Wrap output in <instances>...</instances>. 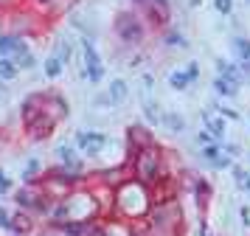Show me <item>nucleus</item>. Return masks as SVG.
<instances>
[{
  "instance_id": "1",
  "label": "nucleus",
  "mask_w": 250,
  "mask_h": 236,
  "mask_svg": "<svg viewBox=\"0 0 250 236\" xmlns=\"http://www.w3.org/2000/svg\"><path fill=\"white\" fill-rule=\"evenodd\" d=\"M135 177L141 180V183H149V180L160 177V155H158V149L146 146V149L135 152Z\"/></svg>"
},
{
  "instance_id": "28",
  "label": "nucleus",
  "mask_w": 250,
  "mask_h": 236,
  "mask_svg": "<svg viewBox=\"0 0 250 236\" xmlns=\"http://www.w3.org/2000/svg\"><path fill=\"white\" fill-rule=\"evenodd\" d=\"M248 3H250V0H248Z\"/></svg>"
},
{
  "instance_id": "18",
  "label": "nucleus",
  "mask_w": 250,
  "mask_h": 236,
  "mask_svg": "<svg viewBox=\"0 0 250 236\" xmlns=\"http://www.w3.org/2000/svg\"><path fill=\"white\" fill-rule=\"evenodd\" d=\"M70 54H73V48H70V43H57V48H54V56H57L59 62L65 65L70 59Z\"/></svg>"
},
{
  "instance_id": "5",
  "label": "nucleus",
  "mask_w": 250,
  "mask_h": 236,
  "mask_svg": "<svg viewBox=\"0 0 250 236\" xmlns=\"http://www.w3.org/2000/svg\"><path fill=\"white\" fill-rule=\"evenodd\" d=\"M23 51H28V48H25V43L20 37H12V34H3L0 37V59H14V56L23 54Z\"/></svg>"
},
{
  "instance_id": "20",
  "label": "nucleus",
  "mask_w": 250,
  "mask_h": 236,
  "mask_svg": "<svg viewBox=\"0 0 250 236\" xmlns=\"http://www.w3.org/2000/svg\"><path fill=\"white\" fill-rule=\"evenodd\" d=\"M144 112H146V118H149V121H155V124L163 121V115L158 112V104H152V101H146V104H144Z\"/></svg>"
},
{
  "instance_id": "6",
  "label": "nucleus",
  "mask_w": 250,
  "mask_h": 236,
  "mask_svg": "<svg viewBox=\"0 0 250 236\" xmlns=\"http://www.w3.org/2000/svg\"><path fill=\"white\" fill-rule=\"evenodd\" d=\"M233 54H236V65L242 67V73H245V79L250 82V40H245V37H236L233 40Z\"/></svg>"
},
{
  "instance_id": "3",
  "label": "nucleus",
  "mask_w": 250,
  "mask_h": 236,
  "mask_svg": "<svg viewBox=\"0 0 250 236\" xmlns=\"http://www.w3.org/2000/svg\"><path fill=\"white\" fill-rule=\"evenodd\" d=\"M82 54H84V76L90 79V82H102L104 65H102V56L96 51V45H93L90 40L82 43Z\"/></svg>"
},
{
  "instance_id": "14",
  "label": "nucleus",
  "mask_w": 250,
  "mask_h": 236,
  "mask_svg": "<svg viewBox=\"0 0 250 236\" xmlns=\"http://www.w3.org/2000/svg\"><path fill=\"white\" fill-rule=\"evenodd\" d=\"M163 124L169 127V132H183L186 129V121H183V115H177V112H163Z\"/></svg>"
},
{
  "instance_id": "19",
  "label": "nucleus",
  "mask_w": 250,
  "mask_h": 236,
  "mask_svg": "<svg viewBox=\"0 0 250 236\" xmlns=\"http://www.w3.org/2000/svg\"><path fill=\"white\" fill-rule=\"evenodd\" d=\"M219 155H222V152H219V146H216V144H208V146L203 149V157L208 160V163H211V166H214L216 160H219Z\"/></svg>"
},
{
  "instance_id": "10",
  "label": "nucleus",
  "mask_w": 250,
  "mask_h": 236,
  "mask_svg": "<svg viewBox=\"0 0 250 236\" xmlns=\"http://www.w3.org/2000/svg\"><path fill=\"white\" fill-rule=\"evenodd\" d=\"M144 6H146L149 14H152L158 22L169 20V3H166V0H144Z\"/></svg>"
},
{
  "instance_id": "21",
  "label": "nucleus",
  "mask_w": 250,
  "mask_h": 236,
  "mask_svg": "<svg viewBox=\"0 0 250 236\" xmlns=\"http://www.w3.org/2000/svg\"><path fill=\"white\" fill-rule=\"evenodd\" d=\"M166 45H180V48H186L188 43H186V37L180 31H169L166 34Z\"/></svg>"
},
{
  "instance_id": "15",
  "label": "nucleus",
  "mask_w": 250,
  "mask_h": 236,
  "mask_svg": "<svg viewBox=\"0 0 250 236\" xmlns=\"http://www.w3.org/2000/svg\"><path fill=\"white\" fill-rule=\"evenodd\" d=\"M20 73V67L14 65L12 59H0V79H6V82H12L14 76Z\"/></svg>"
},
{
  "instance_id": "4",
  "label": "nucleus",
  "mask_w": 250,
  "mask_h": 236,
  "mask_svg": "<svg viewBox=\"0 0 250 236\" xmlns=\"http://www.w3.org/2000/svg\"><path fill=\"white\" fill-rule=\"evenodd\" d=\"M76 146H79L84 155H99L104 146H107V135H102V132H79L76 135Z\"/></svg>"
},
{
  "instance_id": "8",
  "label": "nucleus",
  "mask_w": 250,
  "mask_h": 236,
  "mask_svg": "<svg viewBox=\"0 0 250 236\" xmlns=\"http://www.w3.org/2000/svg\"><path fill=\"white\" fill-rule=\"evenodd\" d=\"M203 121L208 127V132L214 135L216 141H222V135H225V121H222V115H214V112H203Z\"/></svg>"
},
{
  "instance_id": "13",
  "label": "nucleus",
  "mask_w": 250,
  "mask_h": 236,
  "mask_svg": "<svg viewBox=\"0 0 250 236\" xmlns=\"http://www.w3.org/2000/svg\"><path fill=\"white\" fill-rule=\"evenodd\" d=\"M132 141H135V152H141V149L152 146L149 135H144V129H141V127H129V144H132Z\"/></svg>"
},
{
  "instance_id": "9",
  "label": "nucleus",
  "mask_w": 250,
  "mask_h": 236,
  "mask_svg": "<svg viewBox=\"0 0 250 236\" xmlns=\"http://www.w3.org/2000/svg\"><path fill=\"white\" fill-rule=\"evenodd\" d=\"M126 93H129V87H126L124 79H115V82H110V90H107V104H118V101H124Z\"/></svg>"
},
{
  "instance_id": "26",
  "label": "nucleus",
  "mask_w": 250,
  "mask_h": 236,
  "mask_svg": "<svg viewBox=\"0 0 250 236\" xmlns=\"http://www.w3.org/2000/svg\"><path fill=\"white\" fill-rule=\"evenodd\" d=\"M242 219H245V225H250V211L248 208H242Z\"/></svg>"
},
{
  "instance_id": "12",
  "label": "nucleus",
  "mask_w": 250,
  "mask_h": 236,
  "mask_svg": "<svg viewBox=\"0 0 250 236\" xmlns=\"http://www.w3.org/2000/svg\"><path fill=\"white\" fill-rule=\"evenodd\" d=\"M214 90L219 93V96H236L239 85L236 82H230V79H225V76H216L214 79Z\"/></svg>"
},
{
  "instance_id": "17",
  "label": "nucleus",
  "mask_w": 250,
  "mask_h": 236,
  "mask_svg": "<svg viewBox=\"0 0 250 236\" xmlns=\"http://www.w3.org/2000/svg\"><path fill=\"white\" fill-rule=\"evenodd\" d=\"M59 73H62V62H59L57 56H48V59H45V76L57 79Z\"/></svg>"
},
{
  "instance_id": "23",
  "label": "nucleus",
  "mask_w": 250,
  "mask_h": 236,
  "mask_svg": "<svg viewBox=\"0 0 250 236\" xmlns=\"http://www.w3.org/2000/svg\"><path fill=\"white\" fill-rule=\"evenodd\" d=\"M214 9L219 14H230L233 11V0H214Z\"/></svg>"
},
{
  "instance_id": "7",
  "label": "nucleus",
  "mask_w": 250,
  "mask_h": 236,
  "mask_svg": "<svg viewBox=\"0 0 250 236\" xmlns=\"http://www.w3.org/2000/svg\"><path fill=\"white\" fill-rule=\"evenodd\" d=\"M216 76H225V79H230V82L242 85L245 73H242V67L233 65V62H228V59H216Z\"/></svg>"
},
{
  "instance_id": "22",
  "label": "nucleus",
  "mask_w": 250,
  "mask_h": 236,
  "mask_svg": "<svg viewBox=\"0 0 250 236\" xmlns=\"http://www.w3.org/2000/svg\"><path fill=\"white\" fill-rule=\"evenodd\" d=\"M37 172H40V160H28V166H25V183H31V180H34V174Z\"/></svg>"
},
{
  "instance_id": "27",
  "label": "nucleus",
  "mask_w": 250,
  "mask_h": 236,
  "mask_svg": "<svg viewBox=\"0 0 250 236\" xmlns=\"http://www.w3.org/2000/svg\"><path fill=\"white\" fill-rule=\"evenodd\" d=\"M0 3H12V0H0Z\"/></svg>"
},
{
  "instance_id": "25",
  "label": "nucleus",
  "mask_w": 250,
  "mask_h": 236,
  "mask_svg": "<svg viewBox=\"0 0 250 236\" xmlns=\"http://www.w3.org/2000/svg\"><path fill=\"white\" fill-rule=\"evenodd\" d=\"M197 141H200V144H208V141H211V135H208V132H200V135H197Z\"/></svg>"
},
{
  "instance_id": "24",
  "label": "nucleus",
  "mask_w": 250,
  "mask_h": 236,
  "mask_svg": "<svg viewBox=\"0 0 250 236\" xmlns=\"http://www.w3.org/2000/svg\"><path fill=\"white\" fill-rule=\"evenodd\" d=\"M9 225H12V222H9V214L0 208V228H9Z\"/></svg>"
},
{
  "instance_id": "16",
  "label": "nucleus",
  "mask_w": 250,
  "mask_h": 236,
  "mask_svg": "<svg viewBox=\"0 0 250 236\" xmlns=\"http://www.w3.org/2000/svg\"><path fill=\"white\" fill-rule=\"evenodd\" d=\"M12 62H14L17 67H23V70H31V67L37 65V59H34V54H31V51H23V54H17Z\"/></svg>"
},
{
  "instance_id": "11",
  "label": "nucleus",
  "mask_w": 250,
  "mask_h": 236,
  "mask_svg": "<svg viewBox=\"0 0 250 236\" xmlns=\"http://www.w3.org/2000/svg\"><path fill=\"white\" fill-rule=\"evenodd\" d=\"M191 82H197V79H194L188 70H174V73L169 76V85H171L174 90H186Z\"/></svg>"
},
{
  "instance_id": "2",
  "label": "nucleus",
  "mask_w": 250,
  "mask_h": 236,
  "mask_svg": "<svg viewBox=\"0 0 250 236\" xmlns=\"http://www.w3.org/2000/svg\"><path fill=\"white\" fill-rule=\"evenodd\" d=\"M115 31L118 37L124 40V43H141L144 37H146V28H144V22L132 17V14H121L118 20H115Z\"/></svg>"
}]
</instances>
